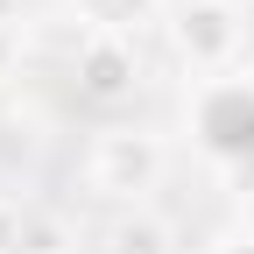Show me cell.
<instances>
[{
    "label": "cell",
    "mask_w": 254,
    "mask_h": 254,
    "mask_svg": "<svg viewBox=\"0 0 254 254\" xmlns=\"http://www.w3.org/2000/svg\"><path fill=\"white\" fill-rule=\"evenodd\" d=\"M163 177H170V141L155 134V127H141V120H113L85 148V184H92V198H106L113 212L148 205L155 190H163Z\"/></svg>",
    "instance_id": "cell-1"
},
{
    "label": "cell",
    "mask_w": 254,
    "mask_h": 254,
    "mask_svg": "<svg viewBox=\"0 0 254 254\" xmlns=\"http://www.w3.org/2000/svg\"><path fill=\"white\" fill-rule=\"evenodd\" d=\"M163 36H170V57L198 85H212V78H233V57L247 43V14L233 0H177Z\"/></svg>",
    "instance_id": "cell-2"
},
{
    "label": "cell",
    "mask_w": 254,
    "mask_h": 254,
    "mask_svg": "<svg viewBox=\"0 0 254 254\" xmlns=\"http://www.w3.org/2000/svg\"><path fill=\"white\" fill-rule=\"evenodd\" d=\"M190 141L226 177L247 170L254 163V78H212L190 92Z\"/></svg>",
    "instance_id": "cell-3"
},
{
    "label": "cell",
    "mask_w": 254,
    "mask_h": 254,
    "mask_svg": "<svg viewBox=\"0 0 254 254\" xmlns=\"http://www.w3.org/2000/svg\"><path fill=\"white\" fill-rule=\"evenodd\" d=\"M71 78H78V99H92V106H134L141 85H148L141 78V50L120 43V36H85Z\"/></svg>",
    "instance_id": "cell-4"
},
{
    "label": "cell",
    "mask_w": 254,
    "mask_h": 254,
    "mask_svg": "<svg viewBox=\"0 0 254 254\" xmlns=\"http://www.w3.org/2000/svg\"><path fill=\"white\" fill-rule=\"evenodd\" d=\"M64 7H71V21L85 36H120V43H134L155 21H170L163 0H64Z\"/></svg>",
    "instance_id": "cell-5"
},
{
    "label": "cell",
    "mask_w": 254,
    "mask_h": 254,
    "mask_svg": "<svg viewBox=\"0 0 254 254\" xmlns=\"http://www.w3.org/2000/svg\"><path fill=\"white\" fill-rule=\"evenodd\" d=\"M106 254H177V233H170V219L155 205H134V212H113Z\"/></svg>",
    "instance_id": "cell-6"
},
{
    "label": "cell",
    "mask_w": 254,
    "mask_h": 254,
    "mask_svg": "<svg viewBox=\"0 0 254 254\" xmlns=\"http://www.w3.org/2000/svg\"><path fill=\"white\" fill-rule=\"evenodd\" d=\"M78 233H71V219H57V212H28L21 219V254H71Z\"/></svg>",
    "instance_id": "cell-7"
},
{
    "label": "cell",
    "mask_w": 254,
    "mask_h": 254,
    "mask_svg": "<svg viewBox=\"0 0 254 254\" xmlns=\"http://www.w3.org/2000/svg\"><path fill=\"white\" fill-rule=\"evenodd\" d=\"M21 28H0V85H14V71H21Z\"/></svg>",
    "instance_id": "cell-8"
},
{
    "label": "cell",
    "mask_w": 254,
    "mask_h": 254,
    "mask_svg": "<svg viewBox=\"0 0 254 254\" xmlns=\"http://www.w3.org/2000/svg\"><path fill=\"white\" fill-rule=\"evenodd\" d=\"M21 205H7V198H0V254H21Z\"/></svg>",
    "instance_id": "cell-9"
},
{
    "label": "cell",
    "mask_w": 254,
    "mask_h": 254,
    "mask_svg": "<svg viewBox=\"0 0 254 254\" xmlns=\"http://www.w3.org/2000/svg\"><path fill=\"white\" fill-rule=\"evenodd\" d=\"M212 254H254V233H226V240H212Z\"/></svg>",
    "instance_id": "cell-10"
},
{
    "label": "cell",
    "mask_w": 254,
    "mask_h": 254,
    "mask_svg": "<svg viewBox=\"0 0 254 254\" xmlns=\"http://www.w3.org/2000/svg\"><path fill=\"white\" fill-rule=\"evenodd\" d=\"M0 28H21V0H0Z\"/></svg>",
    "instance_id": "cell-11"
}]
</instances>
